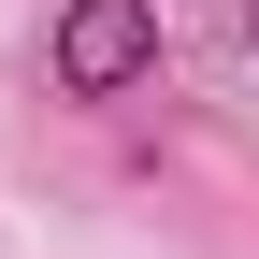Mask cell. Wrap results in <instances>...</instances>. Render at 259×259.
<instances>
[{
	"label": "cell",
	"mask_w": 259,
	"mask_h": 259,
	"mask_svg": "<svg viewBox=\"0 0 259 259\" xmlns=\"http://www.w3.org/2000/svg\"><path fill=\"white\" fill-rule=\"evenodd\" d=\"M245 58H259V0H245Z\"/></svg>",
	"instance_id": "2"
},
{
	"label": "cell",
	"mask_w": 259,
	"mask_h": 259,
	"mask_svg": "<svg viewBox=\"0 0 259 259\" xmlns=\"http://www.w3.org/2000/svg\"><path fill=\"white\" fill-rule=\"evenodd\" d=\"M44 58H58V87H72V101H130V87L158 72V0H72Z\"/></svg>",
	"instance_id": "1"
}]
</instances>
